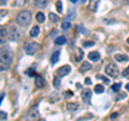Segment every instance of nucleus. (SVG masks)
<instances>
[{
  "mask_svg": "<svg viewBox=\"0 0 129 121\" xmlns=\"http://www.w3.org/2000/svg\"><path fill=\"white\" fill-rule=\"evenodd\" d=\"M14 61V53L9 47L0 48V63L2 65L10 66Z\"/></svg>",
  "mask_w": 129,
  "mask_h": 121,
  "instance_id": "obj_1",
  "label": "nucleus"
},
{
  "mask_svg": "<svg viewBox=\"0 0 129 121\" xmlns=\"http://www.w3.org/2000/svg\"><path fill=\"white\" fill-rule=\"evenodd\" d=\"M31 19H32L31 12L27 11V10H23L19 12L17 14V16H16V23H17L19 26L27 27L31 23Z\"/></svg>",
  "mask_w": 129,
  "mask_h": 121,
  "instance_id": "obj_2",
  "label": "nucleus"
},
{
  "mask_svg": "<svg viewBox=\"0 0 129 121\" xmlns=\"http://www.w3.org/2000/svg\"><path fill=\"white\" fill-rule=\"evenodd\" d=\"M40 49H41V46L36 41L25 42V44H24V51L28 55H35Z\"/></svg>",
  "mask_w": 129,
  "mask_h": 121,
  "instance_id": "obj_3",
  "label": "nucleus"
},
{
  "mask_svg": "<svg viewBox=\"0 0 129 121\" xmlns=\"http://www.w3.org/2000/svg\"><path fill=\"white\" fill-rule=\"evenodd\" d=\"M104 71H106V74L109 76V77H112V78H116L118 77V67L115 65L114 63H110L108 64V65L106 66V68H104Z\"/></svg>",
  "mask_w": 129,
  "mask_h": 121,
  "instance_id": "obj_4",
  "label": "nucleus"
},
{
  "mask_svg": "<svg viewBox=\"0 0 129 121\" xmlns=\"http://www.w3.org/2000/svg\"><path fill=\"white\" fill-rule=\"evenodd\" d=\"M8 36H9V39L12 40V41H17V40H19L22 37V31L16 26H12V27H10Z\"/></svg>",
  "mask_w": 129,
  "mask_h": 121,
  "instance_id": "obj_5",
  "label": "nucleus"
},
{
  "mask_svg": "<svg viewBox=\"0 0 129 121\" xmlns=\"http://www.w3.org/2000/svg\"><path fill=\"white\" fill-rule=\"evenodd\" d=\"M71 71V67L69 65H63L61 67L57 68V70H56V76H58L59 78H62L64 76H67L68 74H70Z\"/></svg>",
  "mask_w": 129,
  "mask_h": 121,
  "instance_id": "obj_6",
  "label": "nucleus"
},
{
  "mask_svg": "<svg viewBox=\"0 0 129 121\" xmlns=\"http://www.w3.org/2000/svg\"><path fill=\"white\" fill-rule=\"evenodd\" d=\"M83 103H85L86 105L90 104V99H91V90L90 89H84L82 90V94H81Z\"/></svg>",
  "mask_w": 129,
  "mask_h": 121,
  "instance_id": "obj_7",
  "label": "nucleus"
},
{
  "mask_svg": "<svg viewBox=\"0 0 129 121\" xmlns=\"http://www.w3.org/2000/svg\"><path fill=\"white\" fill-rule=\"evenodd\" d=\"M35 84L36 87L39 88V89H42L46 86V81L45 79H44L43 77H41V76H36V79H35Z\"/></svg>",
  "mask_w": 129,
  "mask_h": 121,
  "instance_id": "obj_8",
  "label": "nucleus"
},
{
  "mask_svg": "<svg viewBox=\"0 0 129 121\" xmlns=\"http://www.w3.org/2000/svg\"><path fill=\"white\" fill-rule=\"evenodd\" d=\"M91 68H92V66H91L90 63H88V62H83L82 65H81L80 68H79V71L82 72V74H85V72L89 71Z\"/></svg>",
  "mask_w": 129,
  "mask_h": 121,
  "instance_id": "obj_9",
  "label": "nucleus"
},
{
  "mask_svg": "<svg viewBox=\"0 0 129 121\" xmlns=\"http://www.w3.org/2000/svg\"><path fill=\"white\" fill-rule=\"evenodd\" d=\"M83 56H84V52L82 51L81 48H76L75 51H74V59L75 62H81L83 59Z\"/></svg>",
  "mask_w": 129,
  "mask_h": 121,
  "instance_id": "obj_10",
  "label": "nucleus"
},
{
  "mask_svg": "<svg viewBox=\"0 0 129 121\" xmlns=\"http://www.w3.org/2000/svg\"><path fill=\"white\" fill-rule=\"evenodd\" d=\"M99 2H100V0H89V3H88V10L91 11V12H96Z\"/></svg>",
  "mask_w": 129,
  "mask_h": 121,
  "instance_id": "obj_11",
  "label": "nucleus"
},
{
  "mask_svg": "<svg viewBox=\"0 0 129 121\" xmlns=\"http://www.w3.org/2000/svg\"><path fill=\"white\" fill-rule=\"evenodd\" d=\"M36 8H45L48 5V0H34Z\"/></svg>",
  "mask_w": 129,
  "mask_h": 121,
  "instance_id": "obj_12",
  "label": "nucleus"
},
{
  "mask_svg": "<svg viewBox=\"0 0 129 121\" xmlns=\"http://www.w3.org/2000/svg\"><path fill=\"white\" fill-rule=\"evenodd\" d=\"M88 58H89L90 61H92V62H98V61L100 59V54H99V52H97V51L90 52V53L88 54Z\"/></svg>",
  "mask_w": 129,
  "mask_h": 121,
  "instance_id": "obj_13",
  "label": "nucleus"
},
{
  "mask_svg": "<svg viewBox=\"0 0 129 121\" xmlns=\"http://www.w3.org/2000/svg\"><path fill=\"white\" fill-rule=\"evenodd\" d=\"M59 56H60V51H55L53 54H52V56H51V64L52 65H55L56 63L59 61Z\"/></svg>",
  "mask_w": 129,
  "mask_h": 121,
  "instance_id": "obj_14",
  "label": "nucleus"
},
{
  "mask_svg": "<svg viewBox=\"0 0 129 121\" xmlns=\"http://www.w3.org/2000/svg\"><path fill=\"white\" fill-rule=\"evenodd\" d=\"M60 99V95H59V93L58 92H53L51 95H50V97H48V100L53 104V103H56L57 100H59Z\"/></svg>",
  "mask_w": 129,
  "mask_h": 121,
  "instance_id": "obj_15",
  "label": "nucleus"
},
{
  "mask_svg": "<svg viewBox=\"0 0 129 121\" xmlns=\"http://www.w3.org/2000/svg\"><path fill=\"white\" fill-rule=\"evenodd\" d=\"M114 58L117 61V62H119V63H122V62H127V61L129 59L128 56H127L126 54H115V55H114Z\"/></svg>",
  "mask_w": 129,
  "mask_h": 121,
  "instance_id": "obj_16",
  "label": "nucleus"
},
{
  "mask_svg": "<svg viewBox=\"0 0 129 121\" xmlns=\"http://www.w3.org/2000/svg\"><path fill=\"white\" fill-rule=\"evenodd\" d=\"M40 34V28H39V26H34L30 29V33H29V35H30V37H32V38H36V37H38V35Z\"/></svg>",
  "mask_w": 129,
  "mask_h": 121,
  "instance_id": "obj_17",
  "label": "nucleus"
},
{
  "mask_svg": "<svg viewBox=\"0 0 129 121\" xmlns=\"http://www.w3.org/2000/svg\"><path fill=\"white\" fill-rule=\"evenodd\" d=\"M28 2V0H14V2L12 3V6L15 8H22Z\"/></svg>",
  "mask_w": 129,
  "mask_h": 121,
  "instance_id": "obj_18",
  "label": "nucleus"
},
{
  "mask_svg": "<svg viewBox=\"0 0 129 121\" xmlns=\"http://www.w3.org/2000/svg\"><path fill=\"white\" fill-rule=\"evenodd\" d=\"M36 19H37L38 23H44V21H45V15H44L43 12H38L37 14H36Z\"/></svg>",
  "mask_w": 129,
  "mask_h": 121,
  "instance_id": "obj_19",
  "label": "nucleus"
},
{
  "mask_svg": "<svg viewBox=\"0 0 129 121\" xmlns=\"http://www.w3.org/2000/svg\"><path fill=\"white\" fill-rule=\"evenodd\" d=\"M8 34H9V30H8V28L0 25V38H5L8 36Z\"/></svg>",
  "mask_w": 129,
  "mask_h": 121,
  "instance_id": "obj_20",
  "label": "nucleus"
},
{
  "mask_svg": "<svg viewBox=\"0 0 129 121\" xmlns=\"http://www.w3.org/2000/svg\"><path fill=\"white\" fill-rule=\"evenodd\" d=\"M48 18H50V21L53 22V23H58L59 22V16L57 14L53 13V12H51V13L48 14Z\"/></svg>",
  "mask_w": 129,
  "mask_h": 121,
  "instance_id": "obj_21",
  "label": "nucleus"
},
{
  "mask_svg": "<svg viewBox=\"0 0 129 121\" xmlns=\"http://www.w3.org/2000/svg\"><path fill=\"white\" fill-rule=\"evenodd\" d=\"M79 108V105L76 103H68L67 104V109L69 111H75Z\"/></svg>",
  "mask_w": 129,
  "mask_h": 121,
  "instance_id": "obj_22",
  "label": "nucleus"
},
{
  "mask_svg": "<svg viewBox=\"0 0 129 121\" xmlns=\"http://www.w3.org/2000/svg\"><path fill=\"white\" fill-rule=\"evenodd\" d=\"M66 42H67V39L63 36H60V37H57L55 39V44H58V46H62Z\"/></svg>",
  "mask_w": 129,
  "mask_h": 121,
  "instance_id": "obj_23",
  "label": "nucleus"
},
{
  "mask_svg": "<svg viewBox=\"0 0 129 121\" xmlns=\"http://www.w3.org/2000/svg\"><path fill=\"white\" fill-rule=\"evenodd\" d=\"M28 116H29V118L32 119V120H36L39 118V112L37 110H30L29 114H28Z\"/></svg>",
  "mask_w": 129,
  "mask_h": 121,
  "instance_id": "obj_24",
  "label": "nucleus"
},
{
  "mask_svg": "<svg viewBox=\"0 0 129 121\" xmlns=\"http://www.w3.org/2000/svg\"><path fill=\"white\" fill-rule=\"evenodd\" d=\"M95 92L97 94H101L104 92V87L102 86V84H97V86H95Z\"/></svg>",
  "mask_w": 129,
  "mask_h": 121,
  "instance_id": "obj_25",
  "label": "nucleus"
},
{
  "mask_svg": "<svg viewBox=\"0 0 129 121\" xmlns=\"http://www.w3.org/2000/svg\"><path fill=\"white\" fill-rule=\"evenodd\" d=\"M60 84H61V82H60V78L58 77V76H55L54 79H53V86L56 89H58L60 87Z\"/></svg>",
  "mask_w": 129,
  "mask_h": 121,
  "instance_id": "obj_26",
  "label": "nucleus"
},
{
  "mask_svg": "<svg viewBox=\"0 0 129 121\" xmlns=\"http://www.w3.org/2000/svg\"><path fill=\"white\" fill-rule=\"evenodd\" d=\"M69 28H71V23L69 21H66V22H63L61 24V29L62 30H67V29H69Z\"/></svg>",
  "mask_w": 129,
  "mask_h": 121,
  "instance_id": "obj_27",
  "label": "nucleus"
},
{
  "mask_svg": "<svg viewBox=\"0 0 129 121\" xmlns=\"http://www.w3.org/2000/svg\"><path fill=\"white\" fill-rule=\"evenodd\" d=\"M120 89H122V83L118 82V83H114L112 86V90L114 91V92H118Z\"/></svg>",
  "mask_w": 129,
  "mask_h": 121,
  "instance_id": "obj_28",
  "label": "nucleus"
},
{
  "mask_svg": "<svg viewBox=\"0 0 129 121\" xmlns=\"http://www.w3.org/2000/svg\"><path fill=\"white\" fill-rule=\"evenodd\" d=\"M56 8H57V11L59 13H61L62 12V5H61V1H60V0H58V1L56 2Z\"/></svg>",
  "mask_w": 129,
  "mask_h": 121,
  "instance_id": "obj_29",
  "label": "nucleus"
},
{
  "mask_svg": "<svg viewBox=\"0 0 129 121\" xmlns=\"http://www.w3.org/2000/svg\"><path fill=\"white\" fill-rule=\"evenodd\" d=\"M26 74H27L28 76H30V77H32V76H37L35 68H30V69H28V70L26 71Z\"/></svg>",
  "mask_w": 129,
  "mask_h": 121,
  "instance_id": "obj_30",
  "label": "nucleus"
},
{
  "mask_svg": "<svg viewBox=\"0 0 129 121\" xmlns=\"http://www.w3.org/2000/svg\"><path fill=\"white\" fill-rule=\"evenodd\" d=\"M97 78H98V79H101V80H103V81L106 82L107 84H109V83H110V79L106 78V77H104L103 75H97Z\"/></svg>",
  "mask_w": 129,
  "mask_h": 121,
  "instance_id": "obj_31",
  "label": "nucleus"
},
{
  "mask_svg": "<svg viewBox=\"0 0 129 121\" xmlns=\"http://www.w3.org/2000/svg\"><path fill=\"white\" fill-rule=\"evenodd\" d=\"M122 75H123V77H125V78H127V79H129V66L125 69L123 72H122Z\"/></svg>",
  "mask_w": 129,
  "mask_h": 121,
  "instance_id": "obj_32",
  "label": "nucleus"
},
{
  "mask_svg": "<svg viewBox=\"0 0 129 121\" xmlns=\"http://www.w3.org/2000/svg\"><path fill=\"white\" fill-rule=\"evenodd\" d=\"M8 14V11L6 10V9H2V10H0V21L6 16V15Z\"/></svg>",
  "mask_w": 129,
  "mask_h": 121,
  "instance_id": "obj_33",
  "label": "nucleus"
},
{
  "mask_svg": "<svg viewBox=\"0 0 129 121\" xmlns=\"http://www.w3.org/2000/svg\"><path fill=\"white\" fill-rule=\"evenodd\" d=\"M7 118H8V115H7V112L2 111V110H0V119H1V120H6Z\"/></svg>",
  "mask_w": 129,
  "mask_h": 121,
  "instance_id": "obj_34",
  "label": "nucleus"
},
{
  "mask_svg": "<svg viewBox=\"0 0 129 121\" xmlns=\"http://www.w3.org/2000/svg\"><path fill=\"white\" fill-rule=\"evenodd\" d=\"M83 44H84V47H92V46H95V42L94 41H85Z\"/></svg>",
  "mask_w": 129,
  "mask_h": 121,
  "instance_id": "obj_35",
  "label": "nucleus"
},
{
  "mask_svg": "<svg viewBox=\"0 0 129 121\" xmlns=\"http://www.w3.org/2000/svg\"><path fill=\"white\" fill-rule=\"evenodd\" d=\"M75 17V13H73V14H71V13H69L67 15V19H72V18H74Z\"/></svg>",
  "mask_w": 129,
  "mask_h": 121,
  "instance_id": "obj_36",
  "label": "nucleus"
},
{
  "mask_svg": "<svg viewBox=\"0 0 129 121\" xmlns=\"http://www.w3.org/2000/svg\"><path fill=\"white\" fill-rule=\"evenodd\" d=\"M116 117H118V114H117V112H114V114H112V115H111V119L116 118Z\"/></svg>",
  "mask_w": 129,
  "mask_h": 121,
  "instance_id": "obj_37",
  "label": "nucleus"
},
{
  "mask_svg": "<svg viewBox=\"0 0 129 121\" xmlns=\"http://www.w3.org/2000/svg\"><path fill=\"white\" fill-rule=\"evenodd\" d=\"M85 83H86V84H91V80H90L89 78H86V79H85Z\"/></svg>",
  "mask_w": 129,
  "mask_h": 121,
  "instance_id": "obj_38",
  "label": "nucleus"
},
{
  "mask_svg": "<svg viewBox=\"0 0 129 121\" xmlns=\"http://www.w3.org/2000/svg\"><path fill=\"white\" fill-rule=\"evenodd\" d=\"M3 98H5V93H2L1 95H0V105H1V102H2Z\"/></svg>",
  "mask_w": 129,
  "mask_h": 121,
  "instance_id": "obj_39",
  "label": "nucleus"
},
{
  "mask_svg": "<svg viewBox=\"0 0 129 121\" xmlns=\"http://www.w3.org/2000/svg\"><path fill=\"white\" fill-rule=\"evenodd\" d=\"M6 69H7V66H6V65L0 66V71H3V70H6Z\"/></svg>",
  "mask_w": 129,
  "mask_h": 121,
  "instance_id": "obj_40",
  "label": "nucleus"
},
{
  "mask_svg": "<svg viewBox=\"0 0 129 121\" xmlns=\"http://www.w3.org/2000/svg\"><path fill=\"white\" fill-rule=\"evenodd\" d=\"M67 94H68V96H72V95H73V93H72L71 91H67Z\"/></svg>",
  "mask_w": 129,
  "mask_h": 121,
  "instance_id": "obj_41",
  "label": "nucleus"
},
{
  "mask_svg": "<svg viewBox=\"0 0 129 121\" xmlns=\"http://www.w3.org/2000/svg\"><path fill=\"white\" fill-rule=\"evenodd\" d=\"M69 1H70L71 3H76V2L79 1V0H69Z\"/></svg>",
  "mask_w": 129,
  "mask_h": 121,
  "instance_id": "obj_42",
  "label": "nucleus"
},
{
  "mask_svg": "<svg viewBox=\"0 0 129 121\" xmlns=\"http://www.w3.org/2000/svg\"><path fill=\"white\" fill-rule=\"evenodd\" d=\"M126 90L129 92V83H127V84H126Z\"/></svg>",
  "mask_w": 129,
  "mask_h": 121,
  "instance_id": "obj_43",
  "label": "nucleus"
},
{
  "mask_svg": "<svg viewBox=\"0 0 129 121\" xmlns=\"http://www.w3.org/2000/svg\"><path fill=\"white\" fill-rule=\"evenodd\" d=\"M8 1V0H0V2H1V3H6Z\"/></svg>",
  "mask_w": 129,
  "mask_h": 121,
  "instance_id": "obj_44",
  "label": "nucleus"
},
{
  "mask_svg": "<svg viewBox=\"0 0 129 121\" xmlns=\"http://www.w3.org/2000/svg\"><path fill=\"white\" fill-rule=\"evenodd\" d=\"M80 1H81V3H85V2L87 1V0H80Z\"/></svg>",
  "mask_w": 129,
  "mask_h": 121,
  "instance_id": "obj_45",
  "label": "nucleus"
},
{
  "mask_svg": "<svg viewBox=\"0 0 129 121\" xmlns=\"http://www.w3.org/2000/svg\"><path fill=\"white\" fill-rule=\"evenodd\" d=\"M126 42H127V43H128V44H129V37H128V38H127V40H126Z\"/></svg>",
  "mask_w": 129,
  "mask_h": 121,
  "instance_id": "obj_46",
  "label": "nucleus"
},
{
  "mask_svg": "<svg viewBox=\"0 0 129 121\" xmlns=\"http://www.w3.org/2000/svg\"><path fill=\"white\" fill-rule=\"evenodd\" d=\"M124 1L126 2V3H129V0H124Z\"/></svg>",
  "mask_w": 129,
  "mask_h": 121,
  "instance_id": "obj_47",
  "label": "nucleus"
}]
</instances>
